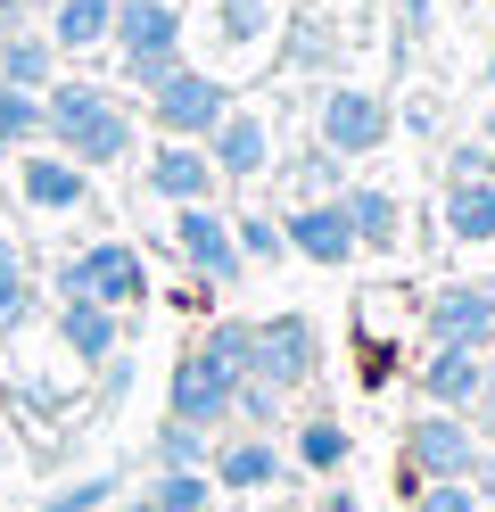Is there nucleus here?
<instances>
[{
    "mask_svg": "<svg viewBox=\"0 0 495 512\" xmlns=\"http://www.w3.org/2000/svg\"><path fill=\"white\" fill-rule=\"evenodd\" d=\"M42 133L75 157L83 174H108V166L132 157V108L116 100V91L83 83V75H58V83L42 91Z\"/></svg>",
    "mask_w": 495,
    "mask_h": 512,
    "instance_id": "1",
    "label": "nucleus"
},
{
    "mask_svg": "<svg viewBox=\"0 0 495 512\" xmlns=\"http://www.w3.org/2000/svg\"><path fill=\"white\" fill-rule=\"evenodd\" d=\"M116 67L124 83H157V75H174L182 67V9L174 0H116Z\"/></svg>",
    "mask_w": 495,
    "mask_h": 512,
    "instance_id": "2",
    "label": "nucleus"
},
{
    "mask_svg": "<svg viewBox=\"0 0 495 512\" xmlns=\"http://www.w3.org/2000/svg\"><path fill=\"white\" fill-rule=\"evenodd\" d=\"M58 298H99V306H141L149 298V265H141V248L132 240H91V248H75L58 265Z\"/></svg>",
    "mask_w": 495,
    "mask_h": 512,
    "instance_id": "3",
    "label": "nucleus"
},
{
    "mask_svg": "<svg viewBox=\"0 0 495 512\" xmlns=\"http://www.w3.org/2000/svg\"><path fill=\"white\" fill-rule=\"evenodd\" d=\"M223 108H231V83L207 75V67H190V58H182L174 75L149 83V116H157L165 141H207L215 124H223Z\"/></svg>",
    "mask_w": 495,
    "mask_h": 512,
    "instance_id": "4",
    "label": "nucleus"
},
{
    "mask_svg": "<svg viewBox=\"0 0 495 512\" xmlns=\"http://www.w3.org/2000/svg\"><path fill=\"white\" fill-rule=\"evenodd\" d=\"M388 133H396V116H388L380 91H363V83H330V91H322V108H314V141H322L330 157H380Z\"/></svg>",
    "mask_w": 495,
    "mask_h": 512,
    "instance_id": "5",
    "label": "nucleus"
},
{
    "mask_svg": "<svg viewBox=\"0 0 495 512\" xmlns=\"http://www.w3.org/2000/svg\"><path fill=\"white\" fill-rule=\"evenodd\" d=\"M314 364H322V331L306 323V314H264V323H256L248 380H264V389H306Z\"/></svg>",
    "mask_w": 495,
    "mask_h": 512,
    "instance_id": "6",
    "label": "nucleus"
},
{
    "mask_svg": "<svg viewBox=\"0 0 495 512\" xmlns=\"http://www.w3.org/2000/svg\"><path fill=\"white\" fill-rule=\"evenodd\" d=\"M231 380L207 347H190V356L174 364V380H165V422H190V430H215V422H231Z\"/></svg>",
    "mask_w": 495,
    "mask_h": 512,
    "instance_id": "7",
    "label": "nucleus"
},
{
    "mask_svg": "<svg viewBox=\"0 0 495 512\" xmlns=\"http://www.w3.org/2000/svg\"><path fill=\"white\" fill-rule=\"evenodd\" d=\"M174 256L207 281V290H223V281H240V240H231V223L198 199V207H174Z\"/></svg>",
    "mask_w": 495,
    "mask_h": 512,
    "instance_id": "8",
    "label": "nucleus"
},
{
    "mask_svg": "<svg viewBox=\"0 0 495 512\" xmlns=\"http://www.w3.org/2000/svg\"><path fill=\"white\" fill-rule=\"evenodd\" d=\"M405 463H413L421 479H471V463H479V438H471V422H462V413L429 405L421 422L405 430Z\"/></svg>",
    "mask_w": 495,
    "mask_h": 512,
    "instance_id": "9",
    "label": "nucleus"
},
{
    "mask_svg": "<svg viewBox=\"0 0 495 512\" xmlns=\"http://www.w3.org/2000/svg\"><path fill=\"white\" fill-rule=\"evenodd\" d=\"M281 240H289V256H306V265H347L355 256V223H347L339 199H297L281 215Z\"/></svg>",
    "mask_w": 495,
    "mask_h": 512,
    "instance_id": "10",
    "label": "nucleus"
},
{
    "mask_svg": "<svg viewBox=\"0 0 495 512\" xmlns=\"http://www.w3.org/2000/svg\"><path fill=\"white\" fill-rule=\"evenodd\" d=\"M487 339H495L487 281H446V290H429V347H487Z\"/></svg>",
    "mask_w": 495,
    "mask_h": 512,
    "instance_id": "11",
    "label": "nucleus"
},
{
    "mask_svg": "<svg viewBox=\"0 0 495 512\" xmlns=\"http://www.w3.org/2000/svg\"><path fill=\"white\" fill-rule=\"evenodd\" d=\"M17 190H25V207H42V215H75V207L91 199V174H83L66 149H42V141H33V149L17 157Z\"/></svg>",
    "mask_w": 495,
    "mask_h": 512,
    "instance_id": "12",
    "label": "nucleus"
},
{
    "mask_svg": "<svg viewBox=\"0 0 495 512\" xmlns=\"http://www.w3.org/2000/svg\"><path fill=\"white\" fill-rule=\"evenodd\" d=\"M207 157H215V174H223V182H256L264 166H273V124H264L256 108L231 100V108H223V124L207 133Z\"/></svg>",
    "mask_w": 495,
    "mask_h": 512,
    "instance_id": "13",
    "label": "nucleus"
},
{
    "mask_svg": "<svg viewBox=\"0 0 495 512\" xmlns=\"http://www.w3.org/2000/svg\"><path fill=\"white\" fill-rule=\"evenodd\" d=\"M215 157H207V141H157L149 149V190L165 207H198V199H215Z\"/></svg>",
    "mask_w": 495,
    "mask_h": 512,
    "instance_id": "14",
    "label": "nucleus"
},
{
    "mask_svg": "<svg viewBox=\"0 0 495 512\" xmlns=\"http://www.w3.org/2000/svg\"><path fill=\"white\" fill-rule=\"evenodd\" d=\"M479 380H487L479 347H429V364H421V397H429V405H446V413H462V405H479Z\"/></svg>",
    "mask_w": 495,
    "mask_h": 512,
    "instance_id": "15",
    "label": "nucleus"
},
{
    "mask_svg": "<svg viewBox=\"0 0 495 512\" xmlns=\"http://www.w3.org/2000/svg\"><path fill=\"white\" fill-rule=\"evenodd\" d=\"M339 207L355 223V248H372V256L396 248V232H405V207H396V190H380V182H347Z\"/></svg>",
    "mask_w": 495,
    "mask_h": 512,
    "instance_id": "16",
    "label": "nucleus"
},
{
    "mask_svg": "<svg viewBox=\"0 0 495 512\" xmlns=\"http://www.w3.org/2000/svg\"><path fill=\"white\" fill-rule=\"evenodd\" d=\"M438 223H446V240H462V248H487V240H495V182H446Z\"/></svg>",
    "mask_w": 495,
    "mask_h": 512,
    "instance_id": "17",
    "label": "nucleus"
},
{
    "mask_svg": "<svg viewBox=\"0 0 495 512\" xmlns=\"http://www.w3.org/2000/svg\"><path fill=\"white\" fill-rule=\"evenodd\" d=\"M58 339H66V356L108 364V356H116V306H99V298H66V306H58Z\"/></svg>",
    "mask_w": 495,
    "mask_h": 512,
    "instance_id": "18",
    "label": "nucleus"
},
{
    "mask_svg": "<svg viewBox=\"0 0 495 512\" xmlns=\"http://www.w3.org/2000/svg\"><path fill=\"white\" fill-rule=\"evenodd\" d=\"M42 34H50L58 50H108V34H116V0H58V9L42 17Z\"/></svg>",
    "mask_w": 495,
    "mask_h": 512,
    "instance_id": "19",
    "label": "nucleus"
},
{
    "mask_svg": "<svg viewBox=\"0 0 495 512\" xmlns=\"http://www.w3.org/2000/svg\"><path fill=\"white\" fill-rule=\"evenodd\" d=\"M0 83H17V91H50L58 83V42L50 34H0Z\"/></svg>",
    "mask_w": 495,
    "mask_h": 512,
    "instance_id": "20",
    "label": "nucleus"
},
{
    "mask_svg": "<svg viewBox=\"0 0 495 512\" xmlns=\"http://www.w3.org/2000/svg\"><path fill=\"white\" fill-rule=\"evenodd\" d=\"M281 25V0H215V42L240 58V50H264Z\"/></svg>",
    "mask_w": 495,
    "mask_h": 512,
    "instance_id": "21",
    "label": "nucleus"
},
{
    "mask_svg": "<svg viewBox=\"0 0 495 512\" xmlns=\"http://www.w3.org/2000/svg\"><path fill=\"white\" fill-rule=\"evenodd\" d=\"M281 42H289V50H281V67H289V75H330V67H339V50H347L314 9H297V25H289Z\"/></svg>",
    "mask_w": 495,
    "mask_h": 512,
    "instance_id": "22",
    "label": "nucleus"
},
{
    "mask_svg": "<svg viewBox=\"0 0 495 512\" xmlns=\"http://www.w3.org/2000/svg\"><path fill=\"white\" fill-rule=\"evenodd\" d=\"M273 479H281V455L264 438H231L215 455V488H273Z\"/></svg>",
    "mask_w": 495,
    "mask_h": 512,
    "instance_id": "23",
    "label": "nucleus"
},
{
    "mask_svg": "<svg viewBox=\"0 0 495 512\" xmlns=\"http://www.w3.org/2000/svg\"><path fill=\"white\" fill-rule=\"evenodd\" d=\"M25 314H33V281H25L17 240L0 232V339H9V331H25Z\"/></svg>",
    "mask_w": 495,
    "mask_h": 512,
    "instance_id": "24",
    "label": "nucleus"
},
{
    "mask_svg": "<svg viewBox=\"0 0 495 512\" xmlns=\"http://www.w3.org/2000/svg\"><path fill=\"white\" fill-rule=\"evenodd\" d=\"M0 141H9V149H33V141H42V91L0 83Z\"/></svg>",
    "mask_w": 495,
    "mask_h": 512,
    "instance_id": "25",
    "label": "nucleus"
},
{
    "mask_svg": "<svg viewBox=\"0 0 495 512\" xmlns=\"http://www.w3.org/2000/svg\"><path fill=\"white\" fill-rule=\"evenodd\" d=\"M207 496H215V479H207V471H157L149 512H207Z\"/></svg>",
    "mask_w": 495,
    "mask_h": 512,
    "instance_id": "26",
    "label": "nucleus"
},
{
    "mask_svg": "<svg viewBox=\"0 0 495 512\" xmlns=\"http://www.w3.org/2000/svg\"><path fill=\"white\" fill-rule=\"evenodd\" d=\"M231 240H240V265H281V256H289L281 215H240V223H231Z\"/></svg>",
    "mask_w": 495,
    "mask_h": 512,
    "instance_id": "27",
    "label": "nucleus"
},
{
    "mask_svg": "<svg viewBox=\"0 0 495 512\" xmlns=\"http://www.w3.org/2000/svg\"><path fill=\"white\" fill-rule=\"evenodd\" d=\"M339 166L347 157H330V149H297V166H289V182H297V199H339Z\"/></svg>",
    "mask_w": 495,
    "mask_h": 512,
    "instance_id": "28",
    "label": "nucleus"
},
{
    "mask_svg": "<svg viewBox=\"0 0 495 512\" xmlns=\"http://www.w3.org/2000/svg\"><path fill=\"white\" fill-rule=\"evenodd\" d=\"M198 347H207V356H215L231 380H248V356H256V323H215V331L198 339Z\"/></svg>",
    "mask_w": 495,
    "mask_h": 512,
    "instance_id": "29",
    "label": "nucleus"
},
{
    "mask_svg": "<svg viewBox=\"0 0 495 512\" xmlns=\"http://www.w3.org/2000/svg\"><path fill=\"white\" fill-rule=\"evenodd\" d=\"M297 463H306V471H339L347 463V430L339 422H306V430H297Z\"/></svg>",
    "mask_w": 495,
    "mask_h": 512,
    "instance_id": "30",
    "label": "nucleus"
},
{
    "mask_svg": "<svg viewBox=\"0 0 495 512\" xmlns=\"http://www.w3.org/2000/svg\"><path fill=\"white\" fill-rule=\"evenodd\" d=\"M157 463H165V471H198V463H207V430L165 422V430H157Z\"/></svg>",
    "mask_w": 495,
    "mask_h": 512,
    "instance_id": "31",
    "label": "nucleus"
},
{
    "mask_svg": "<svg viewBox=\"0 0 495 512\" xmlns=\"http://www.w3.org/2000/svg\"><path fill=\"white\" fill-rule=\"evenodd\" d=\"M446 182H495V141H454L446 149Z\"/></svg>",
    "mask_w": 495,
    "mask_h": 512,
    "instance_id": "32",
    "label": "nucleus"
},
{
    "mask_svg": "<svg viewBox=\"0 0 495 512\" xmlns=\"http://www.w3.org/2000/svg\"><path fill=\"white\" fill-rule=\"evenodd\" d=\"M421 512H487L471 479H421Z\"/></svg>",
    "mask_w": 495,
    "mask_h": 512,
    "instance_id": "33",
    "label": "nucleus"
},
{
    "mask_svg": "<svg viewBox=\"0 0 495 512\" xmlns=\"http://www.w3.org/2000/svg\"><path fill=\"white\" fill-rule=\"evenodd\" d=\"M108 496H116V479L99 471V479H75V488H58V496H50L42 512H99V504H108Z\"/></svg>",
    "mask_w": 495,
    "mask_h": 512,
    "instance_id": "34",
    "label": "nucleus"
},
{
    "mask_svg": "<svg viewBox=\"0 0 495 512\" xmlns=\"http://www.w3.org/2000/svg\"><path fill=\"white\" fill-rule=\"evenodd\" d=\"M231 413H240V422H273V413H281V389H264V380H240V389H231Z\"/></svg>",
    "mask_w": 495,
    "mask_h": 512,
    "instance_id": "35",
    "label": "nucleus"
},
{
    "mask_svg": "<svg viewBox=\"0 0 495 512\" xmlns=\"http://www.w3.org/2000/svg\"><path fill=\"white\" fill-rule=\"evenodd\" d=\"M471 488H479V504L495 512V455H487V446H479V463H471Z\"/></svg>",
    "mask_w": 495,
    "mask_h": 512,
    "instance_id": "36",
    "label": "nucleus"
},
{
    "mask_svg": "<svg viewBox=\"0 0 495 512\" xmlns=\"http://www.w3.org/2000/svg\"><path fill=\"white\" fill-rule=\"evenodd\" d=\"M396 25H405V42H413L421 25H429V0H396Z\"/></svg>",
    "mask_w": 495,
    "mask_h": 512,
    "instance_id": "37",
    "label": "nucleus"
},
{
    "mask_svg": "<svg viewBox=\"0 0 495 512\" xmlns=\"http://www.w3.org/2000/svg\"><path fill=\"white\" fill-rule=\"evenodd\" d=\"M479 422H495V364H487V380H479Z\"/></svg>",
    "mask_w": 495,
    "mask_h": 512,
    "instance_id": "38",
    "label": "nucleus"
},
{
    "mask_svg": "<svg viewBox=\"0 0 495 512\" xmlns=\"http://www.w3.org/2000/svg\"><path fill=\"white\" fill-rule=\"evenodd\" d=\"M281 9H330V0H281Z\"/></svg>",
    "mask_w": 495,
    "mask_h": 512,
    "instance_id": "39",
    "label": "nucleus"
},
{
    "mask_svg": "<svg viewBox=\"0 0 495 512\" xmlns=\"http://www.w3.org/2000/svg\"><path fill=\"white\" fill-rule=\"evenodd\" d=\"M25 9H33V17H50V9H58V0H25Z\"/></svg>",
    "mask_w": 495,
    "mask_h": 512,
    "instance_id": "40",
    "label": "nucleus"
},
{
    "mask_svg": "<svg viewBox=\"0 0 495 512\" xmlns=\"http://www.w3.org/2000/svg\"><path fill=\"white\" fill-rule=\"evenodd\" d=\"M9 157H17V149H9V141H0V166H9Z\"/></svg>",
    "mask_w": 495,
    "mask_h": 512,
    "instance_id": "41",
    "label": "nucleus"
},
{
    "mask_svg": "<svg viewBox=\"0 0 495 512\" xmlns=\"http://www.w3.org/2000/svg\"><path fill=\"white\" fill-rule=\"evenodd\" d=\"M487 83H495V50H487Z\"/></svg>",
    "mask_w": 495,
    "mask_h": 512,
    "instance_id": "42",
    "label": "nucleus"
},
{
    "mask_svg": "<svg viewBox=\"0 0 495 512\" xmlns=\"http://www.w3.org/2000/svg\"><path fill=\"white\" fill-rule=\"evenodd\" d=\"M487 141H495V116H487Z\"/></svg>",
    "mask_w": 495,
    "mask_h": 512,
    "instance_id": "43",
    "label": "nucleus"
},
{
    "mask_svg": "<svg viewBox=\"0 0 495 512\" xmlns=\"http://www.w3.org/2000/svg\"><path fill=\"white\" fill-rule=\"evenodd\" d=\"M487 298H495V281H487Z\"/></svg>",
    "mask_w": 495,
    "mask_h": 512,
    "instance_id": "44",
    "label": "nucleus"
}]
</instances>
